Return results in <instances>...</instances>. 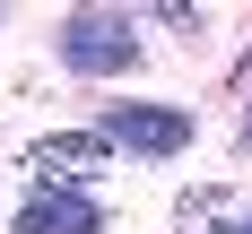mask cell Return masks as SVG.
<instances>
[{"label": "cell", "instance_id": "1", "mask_svg": "<svg viewBox=\"0 0 252 234\" xmlns=\"http://www.w3.org/2000/svg\"><path fill=\"white\" fill-rule=\"evenodd\" d=\"M61 61L78 78L130 70L139 61V18H122V9H78V18H61Z\"/></svg>", "mask_w": 252, "mask_h": 234}, {"label": "cell", "instance_id": "2", "mask_svg": "<svg viewBox=\"0 0 252 234\" xmlns=\"http://www.w3.org/2000/svg\"><path fill=\"white\" fill-rule=\"evenodd\" d=\"M104 148H122V156H183L191 148V113L183 104H113L104 113Z\"/></svg>", "mask_w": 252, "mask_h": 234}, {"label": "cell", "instance_id": "3", "mask_svg": "<svg viewBox=\"0 0 252 234\" xmlns=\"http://www.w3.org/2000/svg\"><path fill=\"white\" fill-rule=\"evenodd\" d=\"M18 234H104V208L87 191H35L18 208Z\"/></svg>", "mask_w": 252, "mask_h": 234}, {"label": "cell", "instance_id": "4", "mask_svg": "<svg viewBox=\"0 0 252 234\" xmlns=\"http://www.w3.org/2000/svg\"><path fill=\"white\" fill-rule=\"evenodd\" d=\"M104 156H113V148H104V130H70V139L52 130V139L26 148V165H35V174H96Z\"/></svg>", "mask_w": 252, "mask_h": 234}, {"label": "cell", "instance_id": "5", "mask_svg": "<svg viewBox=\"0 0 252 234\" xmlns=\"http://www.w3.org/2000/svg\"><path fill=\"white\" fill-rule=\"evenodd\" d=\"M209 234H252V217H218V226H209Z\"/></svg>", "mask_w": 252, "mask_h": 234}, {"label": "cell", "instance_id": "6", "mask_svg": "<svg viewBox=\"0 0 252 234\" xmlns=\"http://www.w3.org/2000/svg\"><path fill=\"white\" fill-rule=\"evenodd\" d=\"M244 139H252V130H244Z\"/></svg>", "mask_w": 252, "mask_h": 234}]
</instances>
